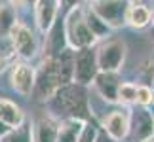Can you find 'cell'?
Listing matches in <instances>:
<instances>
[{"instance_id":"cell-28","label":"cell","mask_w":154,"mask_h":142,"mask_svg":"<svg viewBox=\"0 0 154 142\" xmlns=\"http://www.w3.org/2000/svg\"><path fill=\"white\" fill-rule=\"evenodd\" d=\"M152 42H154V28H152Z\"/></svg>"},{"instance_id":"cell-22","label":"cell","mask_w":154,"mask_h":142,"mask_svg":"<svg viewBox=\"0 0 154 142\" xmlns=\"http://www.w3.org/2000/svg\"><path fill=\"white\" fill-rule=\"evenodd\" d=\"M95 140H97V129L91 123H84V129H82L76 142H95Z\"/></svg>"},{"instance_id":"cell-2","label":"cell","mask_w":154,"mask_h":142,"mask_svg":"<svg viewBox=\"0 0 154 142\" xmlns=\"http://www.w3.org/2000/svg\"><path fill=\"white\" fill-rule=\"evenodd\" d=\"M65 36H67V44L72 49H84V47H91L97 42V36L91 32L90 25L86 21V10L76 6L69 11L67 19H65Z\"/></svg>"},{"instance_id":"cell-8","label":"cell","mask_w":154,"mask_h":142,"mask_svg":"<svg viewBox=\"0 0 154 142\" xmlns=\"http://www.w3.org/2000/svg\"><path fill=\"white\" fill-rule=\"evenodd\" d=\"M103 127H105L106 135H109L112 140H122V138H126L128 133H129V129H131V120H129L128 110L110 112V114L105 117Z\"/></svg>"},{"instance_id":"cell-9","label":"cell","mask_w":154,"mask_h":142,"mask_svg":"<svg viewBox=\"0 0 154 142\" xmlns=\"http://www.w3.org/2000/svg\"><path fill=\"white\" fill-rule=\"evenodd\" d=\"M65 44H67V36H65V25L61 21H57L50 27L48 31V38H46V49H44V57L46 59H53L57 55H61L65 51Z\"/></svg>"},{"instance_id":"cell-13","label":"cell","mask_w":154,"mask_h":142,"mask_svg":"<svg viewBox=\"0 0 154 142\" xmlns=\"http://www.w3.org/2000/svg\"><path fill=\"white\" fill-rule=\"evenodd\" d=\"M0 121H4L11 129H15L25 121V114L15 102H11L8 99H0Z\"/></svg>"},{"instance_id":"cell-25","label":"cell","mask_w":154,"mask_h":142,"mask_svg":"<svg viewBox=\"0 0 154 142\" xmlns=\"http://www.w3.org/2000/svg\"><path fill=\"white\" fill-rule=\"evenodd\" d=\"M8 63H10L8 55H4V53L0 51V72H4V70H6V67H8Z\"/></svg>"},{"instance_id":"cell-1","label":"cell","mask_w":154,"mask_h":142,"mask_svg":"<svg viewBox=\"0 0 154 142\" xmlns=\"http://www.w3.org/2000/svg\"><path fill=\"white\" fill-rule=\"evenodd\" d=\"M51 104L55 106L61 114L74 120H88L90 117V104H88V95L84 85L78 84H67L59 87L55 95L51 97Z\"/></svg>"},{"instance_id":"cell-27","label":"cell","mask_w":154,"mask_h":142,"mask_svg":"<svg viewBox=\"0 0 154 142\" xmlns=\"http://www.w3.org/2000/svg\"><path fill=\"white\" fill-rule=\"evenodd\" d=\"M131 4H141V0H129Z\"/></svg>"},{"instance_id":"cell-6","label":"cell","mask_w":154,"mask_h":142,"mask_svg":"<svg viewBox=\"0 0 154 142\" xmlns=\"http://www.w3.org/2000/svg\"><path fill=\"white\" fill-rule=\"evenodd\" d=\"M11 38V46L14 51L23 59H32L38 51V44H36V36L29 27H25L23 23H17L14 27V31L10 32Z\"/></svg>"},{"instance_id":"cell-30","label":"cell","mask_w":154,"mask_h":142,"mask_svg":"<svg viewBox=\"0 0 154 142\" xmlns=\"http://www.w3.org/2000/svg\"><path fill=\"white\" fill-rule=\"evenodd\" d=\"M152 23H154V11H152Z\"/></svg>"},{"instance_id":"cell-16","label":"cell","mask_w":154,"mask_h":142,"mask_svg":"<svg viewBox=\"0 0 154 142\" xmlns=\"http://www.w3.org/2000/svg\"><path fill=\"white\" fill-rule=\"evenodd\" d=\"M32 142H57V123L42 117L32 129Z\"/></svg>"},{"instance_id":"cell-17","label":"cell","mask_w":154,"mask_h":142,"mask_svg":"<svg viewBox=\"0 0 154 142\" xmlns=\"http://www.w3.org/2000/svg\"><path fill=\"white\" fill-rule=\"evenodd\" d=\"M17 23L19 21L15 17V8L11 4L2 2L0 4V36H10Z\"/></svg>"},{"instance_id":"cell-26","label":"cell","mask_w":154,"mask_h":142,"mask_svg":"<svg viewBox=\"0 0 154 142\" xmlns=\"http://www.w3.org/2000/svg\"><path fill=\"white\" fill-rule=\"evenodd\" d=\"M10 131H11V127H8L4 121H0V140H2V138H4V137H6V135H8Z\"/></svg>"},{"instance_id":"cell-21","label":"cell","mask_w":154,"mask_h":142,"mask_svg":"<svg viewBox=\"0 0 154 142\" xmlns=\"http://www.w3.org/2000/svg\"><path fill=\"white\" fill-rule=\"evenodd\" d=\"M135 102L141 106H149L154 102V91L149 85H137V97H135Z\"/></svg>"},{"instance_id":"cell-7","label":"cell","mask_w":154,"mask_h":142,"mask_svg":"<svg viewBox=\"0 0 154 142\" xmlns=\"http://www.w3.org/2000/svg\"><path fill=\"white\" fill-rule=\"evenodd\" d=\"M34 80H36V72H34L32 67H29L25 63H19L11 68V76H10V81H11V87L23 95V97H29L34 89Z\"/></svg>"},{"instance_id":"cell-20","label":"cell","mask_w":154,"mask_h":142,"mask_svg":"<svg viewBox=\"0 0 154 142\" xmlns=\"http://www.w3.org/2000/svg\"><path fill=\"white\" fill-rule=\"evenodd\" d=\"M135 97H137V85L135 84H120L118 87V102H124V104H133L135 102Z\"/></svg>"},{"instance_id":"cell-19","label":"cell","mask_w":154,"mask_h":142,"mask_svg":"<svg viewBox=\"0 0 154 142\" xmlns=\"http://www.w3.org/2000/svg\"><path fill=\"white\" fill-rule=\"evenodd\" d=\"M86 21H88V25H90V28H91V32L95 34L97 38H101V36H105V34H106V32L110 31V28L106 27L105 23H103L101 19H99V17H97L95 13H93V11H91L90 8L86 10Z\"/></svg>"},{"instance_id":"cell-10","label":"cell","mask_w":154,"mask_h":142,"mask_svg":"<svg viewBox=\"0 0 154 142\" xmlns=\"http://www.w3.org/2000/svg\"><path fill=\"white\" fill-rule=\"evenodd\" d=\"M57 10H59V0H36L34 11H36V25L40 31L48 32L50 27L57 19Z\"/></svg>"},{"instance_id":"cell-29","label":"cell","mask_w":154,"mask_h":142,"mask_svg":"<svg viewBox=\"0 0 154 142\" xmlns=\"http://www.w3.org/2000/svg\"><path fill=\"white\" fill-rule=\"evenodd\" d=\"M150 89H152V91H154V81H152V87H150Z\"/></svg>"},{"instance_id":"cell-4","label":"cell","mask_w":154,"mask_h":142,"mask_svg":"<svg viewBox=\"0 0 154 142\" xmlns=\"http://www.w3.org/2000/svg\"><path fill=\"white\" fill-rule=\"evenodd\" d=\"M99 72L97 67V51H93L91 47H84L78 49V53L72 59V80L78 85H88L95 80Z\"/></svg>"},{"instance_id":"cell-14","label":"cell","mask_w":154,"mask_h":142,"mask_svg":"<svg viewBox=\"0 0 154 142\" xmlns=\"http://www.w3.org/2000/svg\"><path fill=\"white\" fill-rule=\"evenodd\" d=\"M126 23L133 28H145L146 25L152 23V11L145 4H129L126 13Z\"/></svg>"},{"instance_id":"cell-18","label":"cell","mask_w":154,"mask_h":142,"mask_svg":"<svg viewBox=\"0 0 154 142\" xmlns=\"http://www.w3.org/2000/svg\"><path fill=\"white\" fill-rule=\"evenodd\" d=\"M2 142H32V127H31V123L23 121L19 127L11 129V131L2 138Z\"/></svg>"},{"instance_id":"cell-24","label":"cell","mask_w":154,"mask_h":142,"mask_svg":"<svg viewBox=\"0 0 154 142\" xmlns=\"http://www.w3.org/2000/svg\"><path fill=\"white\" fill-rule=\"evenodd\" d=\"M10 4L17 8V6H34L36 4V0H10Z\"/></svg>"},{"instance_id":"cell-23","label":"cell","mask_w":154,"mask_h":142,"mask_svg":"<svg viewBox=\"0 0 154 142\" xmlns=\"http://www.w3.org/2000/svg\"><path fill=\"white\" fill-rule=\"evenodd\" d=\"M80 4V0H59V6L61 8H65V10H72V8H76V6Z\"/></svg>"},{"instance_id":"cell-5","label":"cell","mask_w":154,"mask_h":142,"mask_svg":"<svg viewBox=\"0 0 154 142\" xmlns=\"http://www.w3.org/2000/svg\"><path fill=\"white\" fill-rule=\"evenodd\" d=\"M126 59V44L120 40H110L97 49L99 72H116Z\"/></svg>"},{"instance_id":"cell-3","label":"cell","mask_w":154,"mask_h":142,"mask_svg":"<svg viewBox=\"0 0 154 142\" xmlns=\"http://www.w3.org/2000/svg\"><path fill=\"white\" fill-rule=\"evenodd\" d=\"M129 8V0H91L90 10L109 28H118L126 25V13Z\"/></svg>"},{"instance_id":"cell-11","label":"cell","mask_w":154,"mask_h":142,"mask_svg":"<svg viewBox=\"0 0 154 142\" xmlns=\"http://www.w3.org/2000/svg\"><path fill=\"white\" fill-rule=\"evenodd\" d=\"M95 84L99 95L106 100V102H118V87H120V81H118L116 72H97Z\"/></svg>"},{"instance_id":"cell-15","label":"cell","mask_w":154,"mask_h":142,"mask_svg":"<svg viewBox=\"0 0 154 142\" xmlns=\"http://www.w3.org/2000/svg\"><path fill=\"white\" fill-rule=\"evenodd\" d=\"M84 129V121L74 117H65L57 125V142H76Z\"/></svg>"},{"instance_id":"cell-12","label":"cell","mask_w":154,"mask_h":142,"mask_svg":"<svg viewBox=\"0 0 154 142\" xmlns=\"http://www.w3.org/2000/svg\"><path fill=\"white\" fill-rule=\"evenodd\" d=\"M133 135L139 142H146L154 135V117L146 110H141L133 116Z\"/></svg>"}]
</instances>
